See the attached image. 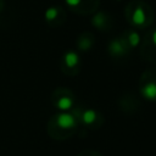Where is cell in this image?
Here are the masks:
<instances>
[{
  "label": "cell",
  "mask_w": 156,
  "mask_h": 156,
  "mask_svg": "<svg viewBox=\"0 0 156 156\" xmlns=\"http://www.w3.org/2000/svg\"><path fill=\"white\" fill-rule=\"evenodd\" d=\"M62 62L66 68L72 69L79 63V55L76 51H67L62 57Z\"/></svg>",
  "instance_id": "3957f363"
},
{
  "label": "cell",
  "mask_w": 156,
  "mask_h": 156,
  "mask_svg": "<svg viewBox=\"0 0 156 156\" xmlns=\"http://www.w3.org/2000/svg\"><path fill=\"white\" fill-rule=\"evenodd\" d=\"M141 95L144 96V99H146L149 101L156 100V83L149 82L147 84H145L141 88Z\"/></svg>",
  "instance_id": "277c9868"
},
{
  "label": "cell",
  "mask_w": 156,
  "mask_h": 156,
  "mask_svg": "<svg viewBox=\"0 0 156 156\" xmlns=\"http://www.w3.org/2000/svg\"><path fill=\"white\" fill-rule=\"evenodd\" d=\"M4 5H5V4H4V0H0V12H1L2 9H4Z\"/></svg>",
  "instance_id": "4fadbf2b"
},
{
  "label": "cell",
  "mask_w": 156,
  "mask_h": 156,
  "mask_svg": "<svg viewBox=\"0 0 156 156\" xmlns=\"http://www.w3.org/2000/svg\"><path fill=\"white\" fill-rule=\"evenodd\" d=\"M151 38H152V43L156 45V30H154V33H152V37H151Z\"/></svg>",
  "instance_id": "7c38bea8"
},
{
  "label": "cell",
  "mask_w": 156,
  "mask_h": 156,
  "mask_svg": "<svg viewBox=\"0 0 156 156\" xmlns=\"http://www.w3.org/2000/svg\"><path fill=\"white\" fill-rule=\"evenodd\" d=\"M65 1H66V4H67L68 6H71V7H76V6H78V5L80 4L82 0H65Z\"/></svg>",
  "instance_id": "8fae6325"
},
{
  "label": "cell",
  "mask_w": 156,
  "mask_h": 156,
  "mask_svg": "<svg viewBox=\"0 0 156 156\" xmlns=\"http://www.w3.org/2000/svg\"><path fill=\"white\" fill-rule=\"evenodd\" d=\"M95 119H96V112L91 108L85 110L82 115V122L85 124H91L93 122H95Z\"/></svg>",
  "instance_id": "ba28073f"
},
{
  "label": "cell",
  "mask_w": 156,
  "mask_h": 156,
  "mask_svg": "<svg viewBox=\"0 0 156 156\" xmlns=\"http://www.w3.org/2000/svg\"><path fill=\"white\" fill-rule=\"evenodd\" d=\"M108 49H110V52H111L112 55H118V56H119V55H122V54L124 52L126 46H124V43H123L122 40L115 39V40H112V41L110 43Z\"/></svg>",
  "instance_id": "52a82bcc"
},
{
  "label": "cell",
  "mask_w": 156,
  "mask_h": 156,
  "mask_svg": "<svg viewBox=\"0 0 156 156\" xmlns=\"http://www.w3.org/2000/svg\"><path fill=\"white\" fill-rule=\"evenodd\" d=\"M76 126H77V119L74 115L67 111H62L50 119L48 130L52 138H61V134L72 130Z\"/></svg>",
  "instance_id": "6da1fadb"
},
{
  "label": "cell",
  "mask_w": 156,
  "mask_h": 156,
  "mask_svg": "<svg viewBox=\"0 0 156 156\" xmlns=\"http://www.w3.org/2000/svg\"><path fill=\"white\" fill-rule=\"evenodd\" d=\"M146 21V15H145V10L141 6H136L135 10L132 13V22L135 26H144Z\"/></svg>",
  "instance_id": "8992f818"
},
{
  "label": "cell",
  "mask_w": 156,
  "mask_h": 156,
  "mask_svg": "<svg viewBox=\"0 0 156 156\" xmlns=\"http://www.w3.org/2000/svg\"><path fill=\"white\" fill-rule=\"evenodd\" d=\"M93 23H94L95 27H99V28H100V27L104 24V15H102V13L95 15V17L93 18Z\"/></svg>",
  "instance_id": "30bf717a"
},
{
  "label": "cell",
  "mask_w": 156,
  "mask_h": 156,
  "mask_svg": "<svg viewBox=\"0 0 156 156\" xmlns=\"http://www.w3.org/2000/svg\"><path fill=\"white\" fill-rule=\"evenodd\" d=\"M128 43H129V45L133 46V48H134V46H138L139 43H140V37H139V34L135 33V32H130L129 35H128Z\"/></svg>",
  "instance_id": "9c48e42d"
},
{
  "label": "cell",
  "mask_w": 156,
  "mask_h": 156,
  "mask_svg": "<svg viewBox=\"0 0 156 156\" xmlns=\"http://www.w3.org/2000/svg\"><path fill=\"white\" fill-rule=\"evenodd\" d=\"M52 104L60 111H69L72 108V106H73V99L67 91L60 89V90H56L54 93Z\"/></svg>",
  "instance_id": "7a4b0ae2"
},
{
  "label": "cell",
  "mask_w": 156,
  "mask_h": 156,
  "mask_svg": "<svg viewBox=\"0 0 156 156\" xmlns=\"http://www.w3.org/2000/svg\"><path fill=\"white\" fill-rule=\"evenodd\" d=\"M60 16H61V10H60L58 7H56V6H51V7L46 9V11H45V13H44L45 21H46L48 23H50V24L56 23Z\"/></svg>",
  "instance_id": "5b68a950"
}]
</instances>
